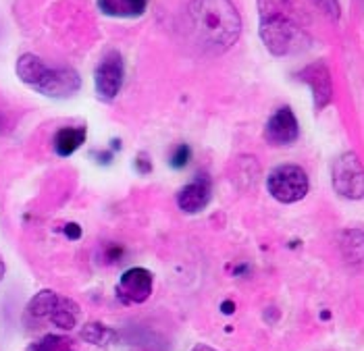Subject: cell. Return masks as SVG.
<instances>
[{"mask_svg":"<svg viewBox=\"0 0 364 351\" xmlns=\"http://www.w3.org/2000/svg\"><path fill=\"white\" fill-rule=\"evenodd\" d=\"M58 296L53 289H44L40 293L31 297V301L28 303V314L33 318H48L55 310Z\"/></svg>","mask_w":364,"mask_h":351,"instance_id":"cell-15","label":"cell"},{"mask_svg":"<svg viewBox=\"0 0 364 351\" xmlns=\"http://www.w3.org/2000/svg\"><path fill=\"white\" fill-rule=\"evenodd\" d=\"M85 127H63L55 135V150L58 156H71L85 141Z\"/></svg>","mask_w":364,"mask_h":351,"instance_id":"cell-12","label":"cell"},{"mask_svg":"<svg viewBox=\"0 0 364 351\" xmlns=\"http://www.w3.org/2000/svg\"><path fill=\"white\" fill-rule=\"evenodd\" d=\"M213 195V185L210 179L206 175H198L194 181H190L188 185L179 189L177 193V206L188 212V215H196L200 210H204L210 202Z\"/></svg>","mask_w":364,"mask_h":351,"instance_id":"cell-10","label":"cell"},{"mask_svg":"<svg viewBox=\"0 0 364 351\" xmlns=\"http://www.w3.org/2000/svg\"><path fill=\"white\" fill-rule=\"evenodd\" d=\"M192 158V150H190V146L188 144H179L177 148H175V152L171 154V161L168 164L173 166V168H186L188 166V162Z\"/></svg>","mask_w":364,"mask_h":351,"instance_id":"cell-19","label":"cell"},{"mask_svg":"<svg viewBox=\"0 0 364 351\" xmlns=\"http://www.w3.org/2000/svg\"><path fill=\"white\" fill-rule=\"evenodd\" d=\"M28 351H77V345L65 335H46L40 341L31 343Z\"/></svg>","mask_w":364,"mask_h":351,"instance_id":"cell-16","label":"cell"},{"mask_svg":"<svg viewBox=\"0 0 364 351\" xmlns=\"http://www.w3.org/2000/svg\"><path fill=\"white\" fill-rule=\"evenodd\" d=\"M352 249H356V254L363 258V231L360 229H352V231H346L341 235V252H343L348 262H350Z\"/></svg>","mask_w":364,"mask_h":351,"instance_id":"cell-18","label":"cell"},{"mask_svg":"<svg viewBox=\"0 0 364 351\" xmlns=\"http://www.w3.org/2000/svg\"><path fill=\"white\" fill-rule=\"evenodd\" d=\"M223 312H225V314H231V312H233V303H231V301H225Z\"/></svg>","mask_w":364,"mask_h":351,"instance_id":"cell-23","label":"cell"},{"mask_svg":"<svg viewBox=\"0 0 364 351\" xmlns=\"http://www.w3.org/2000/svg\"><path fill=\"white\" fill-rule=\"evenodd\" d=\"M2 276H4V262H2V258H0V281H2Z\"/></svg>","mask_w":364,"mask_h":351,"instance_id":"cell-25","label":"cell"},{"mask_svg":"<svg viewBox=\"0 0 364 351\" xmlns=\"http://www.w3.org/2000/svg\"><path fill=\"white\" fill-rule=\"evenodd\" d=\"M77 318H80V306L69 297H58L53 314L48 316V320L63 330H71L77 324Z\"/></svg>","mask_w":364,"mask_h":351,"instance_id":"cell-13","label":"cell"},{"mask_svg":"<svg viewBox=\"0 0 364 351\" xmlns=\"http://www.w3.org/2000/svg\"><path fill=\"white\" fill-rule=\"evenodd\" d=\"M190 19L198 40L213 53L229 50L242 36V17L231 0H192Z\"/></svg>","mask_w":364,"mask_h":351,"instance_id":"cell-1","label":"cell"},{"mask_svg":"<svg viewBox=\"0 0 364 351\" xmlns=\"http://www.w3.org/2000/svg\"><path fill=\"white\" fill-rule=\"evenodd\" d=\"M154 279L152 272L146 269H129L123 272L119 285H117V296L121 297L125 303H144L148 297L152 296Z\"/></svg>","mask_w":364,"mask_h":351,"instance_id":"cell-8","label":"cell"},{"mask_svg":"<svg viewBox=\"0 0 364 351\" xmlns=\"http://www.w3.org/2000/svg\"><path fill=\"white\" fill-rule=\"evenodd\" d=\"M136 168L140 171L141 175H148V173L152 171V162L148 161V156H146L144 152H141L140 156L136 158Z\"/></svg>","mask_w":364,"mask_h":351,"instance_id":"cell-21","label":"cell"},{"mask_svg":"<svg viewBox=\"0 0 364 351\" xmlns=\"http://www.w3.org/2000/svg\"><path fill=\"white\" fill-rule=\"evenodd\" d=\"M123 75H125V67H123V58L119 53H109L100 65L96 67L94 73V85H96V96L105 102H111L117 98V94L121 92L123 85Z\"/></svg>","mask_w":364,"mask_h":351,"instance_id":"cell-6","label":"cell"},{"mask_svg":"<svg viewBox=\"0 0 364 351\" xmlns=\"http://www.w3.org/2000/svg\"><path fill=\"white\" fill-rule=\"evenodd\" d=\"M98 9L111 17H140L148 9V0H98Z\"/></svg>","mask_w":364,"mask_h":351,"instance_id":"cell-11","label":"cell"},{"mask_svg":"<svg viewBox=\"0 0 364 351\" xmlns=\"http://www.w3.org/2000/svg\"><path fill=\"white\" fill-rule=\"evenodd\" d=\"M300 135V125L289 107L279 108L264 127V139L273 146H289L298 139Z\"/></svg>","mask_w":364,"mask_h":351,"instance_id":"cell-9","label":"cell"},{"mask_svg":"<svg viewBox=\"0 0 364 351\" xmlns=\"http://www.w3.org/2000/svg\"><path fill=\"white\" fill-rule=\"evenodd\" d=\"M65 235H67L69 239H80V237H82V229H80V225H75V222L67 225Z\"/></svg>","mask_w":364,"mask_h":351,"instance_id":"cell-22","label":"cell"},{"mask_svg":"<svg viewBox=\"0 0 364 351\" xmlns=\"http://www.w3.org/2000/svg\"><path fill=\"white\" fill-rule=\"evenodd\" d=\"M300 81L306 83L312 94L314 110H323L333 100V80L325 60H314L300 71Z\"/></svg>","mask_w":364,"mask_h":351,"instance_id":"cell-7","label":"cell"},{"mask_svg":"<svg viewBox=\"0 0 364 351\" xmlns=\"http://www.w3.org/2000/svg\"><path fill=\"white\" fill-rule=\"evenodd\" d=\"M312 2H314V6H316L323 15H327L331 21H337V19L341 17L339 0H312Z\"/></svg>","mask_w":364,"mask_h":351,"instance_id":"cell-20","label":"cell"},{"mask_svg":"<svg viewBox=\"0 0 364 351\" xmlns=\"http://www.w3.org/2000/svg\"><path fill=\"white\" fill-rule=\"evenodd\" d=\"M82 339L92 343V345H109L117 339V333L107 324L90 323L85 324L84 330H82Z\"/></svg>","mask_w":364,"mask_h":351,"instance_id":"cell-17","label":"cell"},{"mask_svg":"<svg viewBox=\"0 0 364 351\" xmlns=\"http://www.w3.org/2000/svg\"><path fill=\"white\" fill-rule=\"evenodd\" d=\"M258 33L273 56L296 53L306 33L298 21L294 0H258Z\"/></svg>","mask_w":364,"mask_h":351,"instance_id":"cell-2","label":"cell"},{"mask_svg":"<svg viewBox=\"0 0 364 351\" xmlns=\"http://www.w3.org/2000/svg\"><path fill=\"white\" fill-rule=\"evenodd\" d=\"M192 351H217V350H213V347H208V345H196Z\"/></svg>","mask_w":364,"mask_h":351,"instance_id":"cell-24","label":"cell"},{"mask_svg":"<svg viewBox=\"0 0 364 351\" xmlns=\"http://www.w3.org/2000/svg\"><path fill=\"white\" fill-rule=\"evenodd\" d=\"M333 188L348 200H363L364 177L363 164L354 152L341 154L333 164Z\"/></svg>","mask_w":364,"mask_h":351,"instance_id":"cell-4","label":"cell"},{"mask_svg":"<svg viewBox=\"0 0 364 351\" xmlns=\"http://www.w3.org/2000/svg\"><path fill=\"white\" fill-rule=\"evenodd\" d=\"M80 87H82V77L77 75L75 69H71V67L50 69L48 65H46L40 81L33 85V90H38L40 94H44L48 98H69Z\"/></svg>","mask_w":364,"mask_h":351,"instance_id":"cell-5","label":"cell"},{"mask_svg":"<svg viewBox=\"0 0 364 351\" xmlns=\"http://www.w3.org/2000/svg\"><path fill=\"white\" fill-rule=\"evenodd\" d=\"M269 193L281 204H296L306 198L310 181L306 171L298 164H281L267 177Z\"/></svg>","mask_w":364,"mask_h":351,"instance_id":"cell-3","label":"cell"},{"mask_svg":"<svg viewBox=\"0 0 364 351\" xmlns=\"http://www.w3.org/2000/svg\"><path fill=\"white\" fill-rule=\"evenodd\" d=\"M44 69H46L44 60L40 56H36V54H23L17 60V75L23 83H28L29 87H33L40 81Z\"/></svg>","mask_w":364,"mask_h":351,"instance_id":"cell-14","label":"cell"}]
</instances>
